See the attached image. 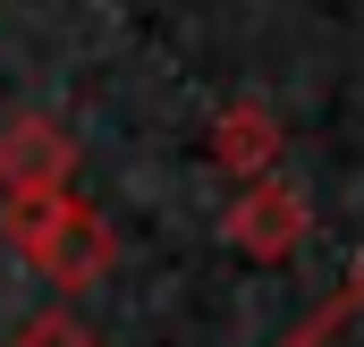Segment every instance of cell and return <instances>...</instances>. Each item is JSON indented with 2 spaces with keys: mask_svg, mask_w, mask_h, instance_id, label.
Here are the masks:
<instances>
[{
  "mask_svg": "<svg viewBox=\"0 0 364 347\" xmlns=\"http://www.w3.org/2000/svg\"><path fill=\"white\" fill-rule=\"evenodd\" d=\"M0 203H9V237H17V255L34 262V271H51L60 288L102 279V262H110V229L93 220L68 186H17V195H0Z\"/></svg>",
  "mask_w": 364,
  "mask_h": 347,
  "instance_id": "cell-1",
  "label": "cell"
},
{
  "mask_svg": "<svg viewBox=\"0 0 364 347\" xmlns=\"http://www.w3.org/2000/svg\"><path fill=\"white\" fill-rule=\"evenodd\" d=\"M220 229H229V246H237V255H288V246H296V237H305V195H296V186H288V178H246V195H237V203H229V220H220Z\"/></svg>",
  "mask_w": 364,
  "mask_h": 347,
  "instance_id": "cell-2",
  "label": "cell"
},
{
  "mask_svg": "<svg viewBox=\"0 0 364 347\" xmlns=\"http://www.w3.org/2000/svg\"><path fill=\"white\" fill-rule=\"evenodd\" d=\"M68 170H77V144L51 119H17L0 136V195H17V186H68Z\"/></svg>",
  "mask_w": 364,
  "mask_h": 347,
  "instance_id": "cell-3",
  "label": "cell"
},
{
  "mask_svg": "<svg viewBox=\"0 0 364 347\" xmlns=\"http://www.w3.org/2000/svg\"><path fill=\"white\" fill-rule=\"evenodd\" d=\"M212 153H220L237 178H263V170L279 161V127H272V110H263V102H229V110H220V127H212Z\"/></svg>",
  "mask_w": 364,
  "mask_h": 347,
  "instance_id": "cell-4",
  "label": "cell"
},
{
  "mask_svg": "<svg viewBox=\"0 0 364 347\" xmlns=\"http://www.w3.org/2000/svg\"><path fill=\"white\" fill-rule=\"evenodd\" d=\"M288 347H364V262L348 271V288H331V305H322Z\"/></svg>",
  "mask_w": 364,
  "mask_h": 347,
  "instance_id": "cell-5",
  "label": "cell"
},
{
  "mask_svg": "<svg viewBox=\"0 0 364 347\" xmlns=\"http://www.w3.org/2000/svg\"><path fill=\"white\" fill-rule=\"evenodd\" d=\"M9 347H93V339L77 331V322H68V314H34V322H26V331H17Z\"/></svg>",
  "mask_w": 364,
  "mask_h": 347,
  "instance_id": "cell-6",
  "label": "cell"
}]
</instances>
